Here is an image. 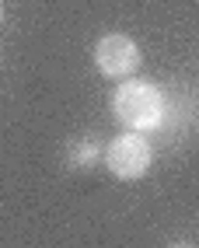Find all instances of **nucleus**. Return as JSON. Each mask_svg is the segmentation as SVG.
Instances as JSON below:
<instances>
[{"mask_svg":"<svg viewBox=\"0 0 199 248\" xmlns=\"http://www.w3.org/2000/svg\"><path fill=\"white\" fill-rule=\"evenodd\" d=\"M102 161L105 168L115 175V178H143L147 171H151V161H154V151L151 143L143 140V133H137V129H129V133H119L105 151H102Z\"/></svg>","mask_w":199,"mask_h":248,"instance_id":"obj_2","label":"nucleus"},{"mask_svg":"<svg viewBox=\"0 0 199 248\" xmlns=\"http://www.w3.org/2000/svg\"><path fill=\"white\" fill-rule=\"evenodd\" d=\"M168 248H196V245H192V241H171Z\"/></svg>","mask_w":199,"mask_h":248,"instance_id":"obj_5","label":"nucleus"},{"mask_svg":"<svg viewBox=\"0 0 199 248\" xmlns=\"http://www.w3.org/2000/svg\"><path fill=\"white\" fill-rule=\"evenodd\" d=\"M98 161H102V147H98V140H91V137H80V140H74L66 147V164L77 168V171L94 168Z\"/></svg>","mask_w":199,"mask_h":248,"instance_id":"obj_4","label":"nucleus"},{"mask_svg":"<svg viewBox=\"0 0 199 248\" xmlns=\"http://www.w3.org/2000/svg\"><path fill=\"white\" fill-rule=\"evenodd\" d=\"M161 112H164V98L151 80H122L112 94V115L122 126L147 129L161 119Z\"/></svg>","mask_w":199,"mask_h":248,"instance_id":"obj_1","label":"nucleus"},{"mask_svg":"<svg viewBox=\"0 0 199 248\" xmlns=\"http://www.w3.org/2000/svg\"><path fill=\"white\" fill-rule=\"evenodd\" d=\"M140 63H143L140 46L129 35H122V31H108L94 46V67L105 77H129L140 70Z\"/></svg>","mask_w":199,"mask_h":248,"instance_id":"obj_3","label":"nucleus"},{"mask_svg":"<svg viewBox=\"0 0 199 248\" xmlns=\"http://www.w3.org/2000/svg\"><path fill=\"white\" fill-rule=\"evenodd\" d=\"M4 14H7V11H4V0H0V25H4Z\"/></svg>","mask_w":199,"mask_h":248,"instance_id":"obj_6","label":"nucleus"}]
</instances>
